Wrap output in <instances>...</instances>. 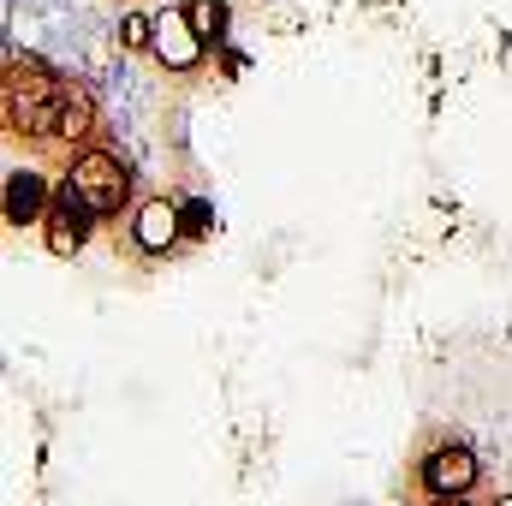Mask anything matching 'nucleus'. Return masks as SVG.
Listing matches in <instances>:
<instances>
[{"label": "nucleus", "instance_id": "nucleus-7", "mask_svg": "<svg viewBox=\"0 0 512 506\" xmlns=\"http://www.w3.org/2000/svg\"><path fill=\"white\" fill-rule=\"evenodd\" d=\"M173 233H179V209H173V203H149V209L137 215V245H143V251H167Z\"/></svg>", "mask_w": 512, "mask_h": 506}, {"label": "nucleus", "instance_id": "nucleus-4", "mask_svg": "<svg viewBox=\"0 0 512 506\" xmlns=\"http://www.w3.org/2000/svg\"><path fill=\"white\" fill-rule=\"evenodd\" d=\"M423 483H429L435 495H465V489L477 483V459H471L465 447H441V453H429Z\"/></svg>", "mask_w": 512, "mask_h": 506}, {"label": "nucleus", "instance_id": "nucleus-3", "mask_svg": "<svg viewBox=\"0 0 512 506\" xmlns=\"http://www.w3.org/2000/svg\"><path fill=\"white\" fill-rule=\"evenodd\" d=\"M90 221H96V209L84 203V191L66 179L60 191H54V203H48V245L60 256H72L84 239H90Z\"/></svg>", "mask_w": 512, "mask_h": 506}, {"label": "nucleus", "instance_id": "nucleus-10", "mask_svg": "<svg viewBox=\"0 0 512 506\" xmlns=\"http://www.w3.org/2000/svg\"><path fill=\"white\" fill-rule=\"evenodd\" d=\"M429 506H465V501H459V495H435Z\"/></svg>", "mask_w": 512, "mask_h": 506}, {"label": "nucleus", "instance_id": "nucleus-1", "mask_svg": "<svg viewBox=\"0 0 512 506\" xmlns=\"http://www.w3.org/2000/svg\"><path fill=\"white\" fill-rule=\"evenodd\" d=\"M72 96H78V84L54 78L36 60H12L6 66V131L36 143V149H60V126L72 114Z\"/></svg>", "mask_w": 512, "mask_h": 506}, {"label": "nucleus", "instance_id": "nucleus-5", "mask_svg": "<svg viewBox=\"0 0 512 506\" xmlns=\"http://www.w3.org/2000/svg\"><path fill=\"white\" fill-rule=\"evenodd\" d=\"M6 221H12V227H36V221H48V185H42L30 167L6 179Z\"/></svg>", "mask_w": 512, "mask_h": 506}, {"label": "nucleus", "instance_id": "nucleus-8", "mask_svg": "<svg viewBox=\"0 0 512 506\" xmlns=\"http://www.w3.org/2000/svg\"><path fill=\"white\" fill-rule=\"evenodd\" d=\"M185 18H191V30L209 42V36H221V24H227V0H185Z\"/></svg>", "mask_w": 512, "mask_h": 506}, {"label": "nucleus", "instance_id": "nucleus-2", "mask_svg": "<svg viewBox=\"0 0 512 506\" xmlns=\"http://www.w3.org/2000/svg\"><path fill=\"white\" fill-rule=\"evenodd\" d=\"M66 179L84 191V203H90L96 215H120V209H126V197H131V167L120 161V155H108V149L78 155Z\"/></svg>", "mask_w": 512, "mask_h": 506}, {"label": "nucleus", "instance_id": "nucleus-9", "mask_svg": "<svg viewBox=\"0 0 512 506\" xmlns=\"http://www.w3.org/2000/svg\"><path fill=\"white\" fill-rule=\"evenodd\" d=\"M126 42H131V48H143V42H149V24H143V18H126Z\"/></svg>", "mask_w": 512, "mask_h": 506}, {"label": "nucleus", "instance_id": "nucleus-6", "mask_svg": "<svg viewBox=\"0 0 512 506\" xmlns=\"http://www.w3.org/2000/svg\"><path fill=\"white\" fill-rule=\"evenodd\" d=\"M197 30H191V18L179 12V18H161V36H155V48H161V60H173V66H191L197 60Z\"/></svg>", "mask_w": 512, "mask_h": 506}]
</instances>
